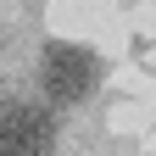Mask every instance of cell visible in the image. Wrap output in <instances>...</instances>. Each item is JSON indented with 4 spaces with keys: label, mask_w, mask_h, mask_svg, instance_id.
<instances>
[{
    "label": "cell",
    "mask_w": 156,
    "mask_h": 156,
    "mask_svg": "<svg viewBox=\"0 0 156 156\" xmlns=\"http://www.w3.org/2000/svg\"><path fill=\"white\" fill-rule=\"evenodd\" d=\"M95 78H101V62H95L84 45L50 39V45H45V56H39V84H45L50 106H78V101H89Z\"/></svg>",
    "instance_id": "1"
},
{
    "label": "cell",
    "mask_w": 156,
    "mask_h": 156,
    "mask_svg": "<svg viewBox=\"0 0 156 156\" xmlns=\"http://www.w3.org/2000/svg\"><path fill=\"white\" fill-rule=\"evenodd\" d=\"M56 151V112L50 106H0V156H50Z\"/></svg>",
    "instance_id": "2"
}]
</instances>
